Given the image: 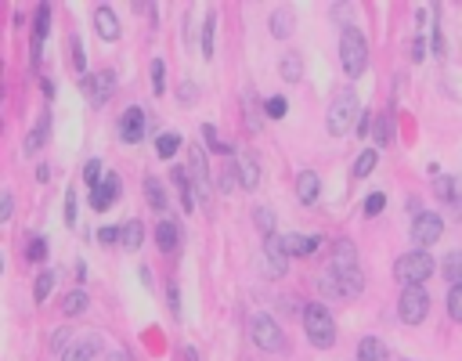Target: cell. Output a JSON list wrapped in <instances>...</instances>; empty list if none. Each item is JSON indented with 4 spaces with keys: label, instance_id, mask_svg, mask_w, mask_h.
<instances>
[{
    "label": "cell",
    "instance_id": "cell-14",
    "mask_svg": "<svg viewBox=\"0 0 462 361\" xmlns=\"http://www.w3.org/2000/svg\"><path fill=\"white\" fill-rule=\"evenodd\" d=\"M322 246V238H315V235H282V250L289 253V260L293 257H311L315 250Z\"/></svg>",
    "mask_w": 462,
    "mask_h": 361
},
{
    "label": "cell",
    "instance_id": "cell-40",
    "mask_svg": "<svg viewBox=\"0 0 462 361\" xmlns=\"http://www.w3.org/2000/svg\"><path fill=\"white\" fill-rule=\"evenodd\" d=\"M166 307L174 311V318H181V289H177V282H174V279L166 282Z\"/></svg>",
    "mask_w": 462,
    "mask_h": 361
},
{
    "label": "cell",
    "instance_id": "cell-25",
    "mask_svg": "<svg viewBox=\"0 0 462 361\" xmlns=\"http://www.w3.org/2000/svg\"><path fill=\"white\" fill-rule=\"evenodd\" d=\"M390 137H394V116H390V112H379V116H376L372 141H376V148H383V145H390Z\"/></svg>",
    "mask_w": 462,
    "mask_h": 361
},
{
    "label": "cell",
    "instance_id": "cell-2",
    "mask_svg": "<svg viewBox=\"0 0 462 361\" xmlns=\"http://www.w3.org/2000/svg\"><path fill=\"white\" fill-rule=\"evenodd\" d=\"M430 275H434V257H430L426 250H412V253H401L394 264V279L401 282L405 289L412 286H423Z\"/></svg>",
    "mask_w": 462,
    "mask_h": 361
},
{
    "label": "cell",
    "instance_id": "cell-3",
    "mask_svg": "<svg viewBox=\"0 0 462 361\" xmlns=\"http://www.w3.org/2000/svg\"><path fill=\"white\" fill-rule=\"evenodd\" d=\"M303 329H307V340H311L318 350H329L336 343V322H332L329 307H322V304L303 307Z\"/></svg>",
    "mask_w": 462,
    "mask_h": 361
},
{
    "label": "cell",
    "instance_id": "cell-53",
    "mask_svg": "<svg viewBox=\"0 0 462 361\" xmlns=\"http://www.w3.org/2000/svg\"><path fill=\"white\" fill-rule=\"evenodd\" d=\"M109 361H130V354H127V350H123V347H116V350L109 354Z\"/></svg>",
    "mask_w": 462,
    "mask_h": 361
},
{
    "label": "cell",
    "instance_id": "cell-45",
    "mask_svg": "<svg viewBox=\"0 0 462 361\" xmlns=\"http://www.w3.org/2000/svg\"><path fill=\"white\" fill-rule=\"evenodd\" d=\"M177 98H181V105H192V102L199 98V87H195L192 80H184V83H181V90H177Z\"/></svg>",
    "mask_w": 462,
    "mask_h": 361
},
{
    "label": "cell",
    "instance_id": "cell-46",
    "mask_svg": "<svg viewBox=\"0 0 462 361\" xmlns=\"http://www.w3.org/2000/svg\"><path fill=\"white\" fill-rule=\"evenodd\" d=\"M98 243H102V246L123 243V228H112V224H109V228H102V231H98Z\"/></svg>",
    "mask_w": 462,
    "mask_h": 361
},
{
    "label": "cell",
    "instance_id": "cell-19",
    "mask_svg": "<svg viewBox=\"0 0 462 361\" xmlns=\"http://www.w3.org/2000/svg\"><path fill=\"white\" fill-rule=\"evenodd\" d=\"M156 246H159L163 253H174V250L181 246V228H177L174 221H163V224L156 228Z\"/></svg>",
    "mask_w": 462,
    "mask_h": 361
},
{
    "label": "cell",
    "instance_id": "cell-28",
    "mask_svg": "<svg viewBox=\"0 0 462 361\" xmlns=\"http://www.w3.org/2000/svg\"><path fill=\"white\" fill-rule=\"evenodd\" d=\"M47 130H51V116L44 112V116H40V123H37V130L25 137V152H37V148L47 141Z\"/></svg>",
    "mask_w": 462,
    "mask_h": 361
},
{
    "label": "cell",
    "instance_id": "cell-6",
    "mask_svg": "<svg viewBox=\"0 0 462 361\" xmlns=\"http://www.w3.org/2000/svg\"><path fill=\"white\" fill-rule=\"evenodd\" d=\"M80 90H83V98L95 105V109H102L112 94H116V73L112 69H98V73H87L83 80H80Z\"/></svg>",
    "mask_w": 462,
    "mask_h": 361
},
{
    "label": "cell",
    "instance_id": "cell-26",
    "mask_svg": "<svg viewBox=\"0 0 462 361\" xmlns=\"http://www.w3.org/2000/svg\"><path fill=\"white\" fill-rule=\"evenodd\" d=\"M181 145H184L181 134H159V141H156V156H159V159H174Z\"/></svg>",
    "mask_w": 462,
    "mask_h": 361
},
{
    "label": "cell",
    "instance_id": "cell-22",
    "mask_svg": "<svg viewBox=\"0 0 462 361\" xmlns=\"http://www.w3.org/2000/svg\"><path fill=\"white\" fill-rule=\"evenodd\" d=\"M95 354H98V340H76L61 354V361H95Z\"/></svg>",
    "mask_w": 462,
    "mask_h": 361
},
{
    "label": "cell",
    "instance_id": "cell-30",
    "mask_svg": "<svg viewBox=\"0 0 462 361\" xmlns=\"http://www.w3.org/2000/svg\"><path fill=\"white\" fill-rule=\"evenodd\" d=\"M141 243H145V228H141V221L123 224V246H127V250H138Z\"/></svg>",
    "mask_w": 462,
    "mask_h": 361
},
{
    "label": "cell",
    "instance_id": "cell-27",
    "mask_svg": "<svg viewBox=\"0 0 462 361\" xmlns=\"http://www.w3.org/2000/svg\"><path fill=\"white\" fill-rule=\"evenodd\" d=\"M376 163H379V152H376V148H365V152L358 156V163H354V177H358V180H365L368 173L376 170Z\"/></svg>",
    "mask_w": 462,
    "mask_h": 361
},
{
    "label": "cell",
    "instance_id": "cell-37",
    "mask_svg": "<svg viewBox=\"0 0 462 361\" xmlns=\"http://www.w3.org/2000/svg\"><path fill=\"white\" fill-rule=\"evenodd\" d=\"M444 275H448L451 286H462V253H451L444 260Z\"/></svg>",
    "mask_w": 462,
    "mask_h": 361
},
{
    "label": "cell",
    "instance_id": "cell-49",
    "mask_svg": "<svg viewBox=\"0 0 462 361\" xmlns=\"http://www.w3.org/2000/svg\"><path fill=\"white\" fill-rule=\"evenodd\" d=\"M11 209H15V199H11V192H4L0 195V221H11Z\"/></svg>",
    "mask_w": 462,
    "mask_h": 361
},
{
    "label": "cell",
    "instance_id": "cell-29",
    "mask_svg": "<svg viewBox=\"0 0 462 361\" xmlns=\"http://www.w3.org/2000/svg\"><path fill=\"white\" fill-rule=\"evenodd\" d=\"M202 137L209 141L213 152H221V156H231V152H235V145H228V141L217 134V127H213V123H206V127H202Z\"/></svg>",
    "mask_w": 462,
    "mask_h": 361
},
{
    "label": "cell",
    "instance_id": "cell-50",
    "mask_svg": "<svg viewBox=\"0 0 462 361\" xmlns=\"http://www.w3.org/2000/svg\"><path fill=\"white\" fill-rule=\"evenodd\" d=\"M66 343H69V329H58V333L51 336V347H54V350H61V354H66V350H69Z\"/></svg>",
    "mask_w": 462,
    "mask_h": 361
},
{
    "label": "cell",
    "instance_id": "cell-38",
    "mask_svg": "<svg viewBox=\"0 0 462 361\" xmlns=\"http://www.w3.org/2000/svg\"><path fill=\"white\" fill-rule=\"evenodd\" d=\"M235 185H238V170H235V166L228 163V166H224V170L217 173V192H224V195H228V192H231Z\"/></svg>",
    "mask_w": 462,
    "mask_h": 361
},
{
    "label": "cell",
    "instance_id": "cell-52",
    "mask_svg": "<svg viewBox=\"0 0 462 361\" xmlns=\"http://www.w3.org/2000/svg\"><path fill=\"white\" fill-rule=\"evenodd\" d=\"M347 15H351V8H344V4H336V8H332V18H336V22H344Z\"/></svg>",
    "mask_w": 462,
    "mask_h": 361
},
{
    "label": "cell",
    "instance_id": "cell-11",
    "mask_svg": "<svg viewBox=\"0 0 462 361\" xmlns=\"http://www.w3.org/2000/svg\"><path fill=\"white\" fill-rule=\"evenodd\" d=\"M332 275H347V271H358V246L351 238H336L332 243Z\"/></svg>",
    "mask_w": 462,
    "mask_h": 361
},
{
    "label": "cell",
    "instance_id": "cell-1",
    "mask_svg": "<svg viewBox=\"0 0 462 361\" xmlns=\"http://www.w3.org/2000/svg\"><path fill=\"white\" fill-rule=\"evenodd\" d=\"M340 66L351 80H358L368 66V44L358 25H344V33H340Z\"/></svg>",
    "mask_w": 462,
    "mask_h": 361
},
{
    "label": "cell",
    "instance_id": "cell-47",
    "mask_svg": "<svg viewBox=\"0 0 462 361\" xmlns=\"http://www.w3.org/2000/svg\"><path fill=\"white\" fill-rule=\"evenodd\" d=\"M66 224H69V228L76 224V188L66 192Z\"/></svg>",
    "mask_w": 462,
    "mask_h": 361
},
{
    "label": "cell",
    "instance_id": "cell-48",
    "mask_svg": "<svg viewBox=\"0 0 462 361\" xmlns=\"http://www.w3.org/2000/svg\"><path fill=\"white\" fill-rule=\"evenodd\" d=\"M44 257H47V243L37 235L33 243H29V260H44Z\"/></svg>",
    "mask_w": 462,
    "mask_h": 361
},
{
    "label": "cell",
    "instance_id": "cell-51",
    "mask_svg": "<svg viewBox=\"0 0 462 361\" xmlns=\"http://www.w3.org/2000/svg\"><path fill=\"white\" fill-rule=\"evenodd\" d=\"M426 58V47H423V37H415L412 40V62H423Z\"/></svg>",
    "mask_w": 462,
    "mask_h": 361
},
{
    "label": "cell",
    "instance_id": "cell-7",
    "mask_svg": "<svg viewBox=\"0 0 462 361\" xmlns=\"http://www.w3.org/2000/svg\"><path fill=\"white\" fill-rule=\"evenodd\" d=\"M397 314H401L405 325H423L426 314H430V296L423 286H412V289H401V300H397Z\"/></svg>",
    "mask_w": 462,
    "mask_h": 361
},
{
    "label": "cell",
    "instance_id": "cell-10",
    "mask_svg": "<svg viewBox=\"0 0 462 361\" xmlns=\"http://www.w3.org/2000/svg\"><path fill=\"white\" fill-rule=\"evenodd\" d=\"M264 250H267V275L271 279H282L286 271H289V253L282 250V235L274 231L264 238Z\"/></svg>",
    "mask_w": 462,
    "mask_h": 361
},
{
    "label": "cell",
    "instance_id": "cell-4",
    "mask_svg": "<svg viewBox=\"0 0 462 361\" xmlns=\"http://www.w3.org/2000/svg\"><path fill=\"white\" fill-rule=\"evenodd\" d=\"M361 119V105H358V94L354 90H340L329 105V134L332 137H344L354 123Z\"/></svg>",
    "mask_w": 462,
    "mask_h": 361
},
{
    "label": "cell",
    "instance_id": "cell-24",
    "mask_svg": "<svg viewBox=\"0 0 462 361\" xmlns=\"http://www.w3.org/2000/svg\"><path fill=\"white\" fill-rule=\"evenodd\" d=\"M145 195H148V206H152V209H166V206H170L159 177H145Z\"/></svg>",
    "mask_w": 462,
    "mask_h": 361
},
{
    "label": "cell",
    "instance_id": "cell-9",
    "mask_svg": "<svg viewBox=\"0 0 462 361\" xmlns=\"http://www.w3.org/2000/svg\"><path fill=\"white\" fill-rule=\"evenodd\" d=\"M145 130H148V112H145V109L130 105L127 112L119 116V137L127 141V145H138V141L145 137Z\"/></svg>",
    "mask_w": 462,
    "mask_h": 361
},
{
    "label": "cell",
    "instance_id": "cell-55",
    "mask_svg": "<svg viewBox=\"0 0 462 361\" xmlns=\"http://www.w3.org/2000/svg\"><path fill=\"white\" fill-rule=\"evenodd\" d=\"M47 177H51V166H37V180H40V185H44Z\"/></svg>",
    "mask_w": 462,
    "mask_h": 361
},
{
    "label": "cell",
    "instance_id": "cell-33",
    "mask_svg": "<svg viewBox=\"0 0 462 361\" xmlns=\"http://www.w3.org/2000/svg\"><path fill=\"white\" fill-rule=\"evenodd\" d=\"M54 271H40V279H37V289H33V296H37V304H44V300L51 296V289H54Z\"/></svg>",
    "mask_w": 462,
    "mask_h": 361
},
{
    "label": "cell",
    "instance_id": "cell-35",
    "mask_svg": "<svg viewBox=\"0 0 462 361\" xmlns=\"http://www.w3.org/2000/svg\"><path fill=\"white\" fill-rule=\"evenodd\" d=\"M152 94H166V69H163V58L152 62Z\"/></svg>",
    "mask_w": 462,
    "mask_h": 361
},
{
    "label": "cell",
    "instance_id": "cell-5",
    "mask_svg": "<svg viewBox=\"0 0 462 361\" xmlns=\"http://www.w3.org/2000/svg\"><path fill=\"white\" fill-rule=\"evenodd\" d=\"M250 340L267 350V354H282L286 350V333L279 329V322H274L271 314H253L250 318Z\"/></svg>",
    "mask_w": 462,
    "mask_h": 361
},
{
    "label": "cell",
    "instance_id": "cell-34",
    "mask_svg": "<svg viewBox=\"0 0 462 361\" xmlns=\"http://www.w3.org/2000/svg\"><path fill=\"white\" fill-rule=\"evenodd\" d=\"M83 180H87V188L95 192V188H102V163L98 159H87V166H83Z\"/></svg>",
    "mask_w": 462,
    "mask_h": 361
},
{
    "label": "cell",
    "instance_id": "cell-32",
    "mask_svg": "<svg viewBox=\"0 0 462 361\" xmlns=\"http://www.w3.org/2000/svg\"><path fill=\"white\" fill-rule=\"evenodd\" d=\"M213 29H217V11H209L202 25V58H213Z\"/></svg>",
    "mask_w": 462,
    "mask_h": 361
},
{
    "label": "cell",
    "instance_id": "cell-17",
    "mask_svg": "<svg viewBox=\"0 0 462 361\" xmlns=\"http://www.w3.org/2000/svg\"><path fill=\"white\" fill-rule=\"evenodd\" d=\"M95 29H98V37H102V40H109V44H112V40H119V18H116V11L102 4V8L95 11Z\"/></svg>",
    "mask_w": 462,
    "mask_h": 361
},
{
    "label": "cell",
    "instance_id": "cell-21",
    "mask_svg": "<svg viewBox=\"0 0 462 361\" xmlns=\"http://www.w3.org/2000/svg\"><path fill=\"white\" fill-rule=\"evenodd\" d=\"M47 33H51V4H40L37 8V18H33V37H37V62H40V47H44V40H47Z\"/></svg>",
    "mask_w": 462,
    "mask_h": 361
},
{
    "label": "cell",
    "instance_id": "cell-15",
    "mask_svg": "<svg viewBox=\"0 0 462 361\" xmlns=\"http://www.w3.org/2000/svg\"><path fill=\"white\" fill-rule=\"evenodd\" d=\"M235 170H238V185H242L245 192H253V188L260 185V166H257V159H253L250 152H238Z\"/></svg>",
    "mask_w": 462,
    "mask_h": 361
},
{
    "label": "cell",
    "instance_id": "cell-16",
    "mask_svg": "<svg viewBox=\"0 0 462 361\" xmlns=\"http://www.w3.org/2000/svg\"><path fill=\"white\" fill-rule=\"evenodd\" d=\"M318 192H322L318 173H315V170H300V177H296V195H300V202H303V206H315V202H318Z\"/></svg>",
    "mask_w": 462,
    "mask_h": 361
},
{
    "label": "cell",
    "instance_id": "cell-42",
    "mask_svg": "<svg viewBox=\"0 0 462 361\" xmlns=\"http://www.w3.org/2000/svg\"><path fill=\"white\" fill-rule=\"evenodd\" d=\"M451 195H455V177H437V199L441 202H451Z\"/></svg>",
    "mask_w": 462,
    "mask_h": 361
},
{
    "label": "cell",
    "instance_id": "cell-43",
    "mask_svg": "<svg viewBox=\"0 0 462 361\" xmlns=\"http://www.w3.org/2000/svg\"><path fill=\"white\" fill-rule=\"evenodd\" d=\"M69 51H73V69L83 73V69H87V58H83V44H80V37L69 40Z\"/></svg>",
    "mask_w": 462,
    "mask_h": 361
},
{
    "label": "cell",
    "instance_id": "cell-31",
    "mask_svg": "<svg viewBox=\"0 0 462 361\" xmlns=\"http://www.w3.org/2000/svg\"><path fill=\"white\" fill-rule=\"evenodd\" d=\"M83 307H87V289H73L66 300H61V311H66L69 318H73V314H80Z\"/></svg>",
    "mask_w": 462,
    "mask_h": 361
},
{
    "label": "cell",
    "instance_id": "cell-36",
    "mask_svg": "<svg viewBox=\"0 0 462 361\" xmlns=\"http://www.w3.org/2000/svg\"><path fill=\"white\" fill-rule=\"evenodd\" d=\"M253 221H257V228L264 231V238L274 235V214H271L267 206H257V209H253Z\"/></svg>",
    "mask_w": 462,
    "mask_h": 361
},
{
    "label": "cell",
    "instance_id": "cell-54",
    "mask_svg": "<svg viewBox=\"0 0 462 361\" xmlns=\"http://www.w3.org/2000/svg\"><path fill=\"white\" fill-rule=\"evenodd\" d=\"M368 116H372V112H361V119H358V134H368Z\"/></svg>",
    "mask_w": 462,
    "mask_h": 361
},
{
    "label": "cell",
    "instance_id": "cell-18",
    "mask_svg": "<svg viewBox=\"0 0 462 361\" xmlns=\"http://www.w3.org/2000/svg\"><path fill=\"white\" fill-rule=\"evenodd\" d=\"M293 25H296V15H293L289 8H274V11H271V37L286 40V37L293 33Z\"/></svg>",
    "mask_w": 462,
    "mask_h": 361
},
{
    "label": "cell",
    "instance_id": "cell-44",
    "mask_svg": "<svg viewBox=\"0 0 462 361\" xmlns=\"http://www.w3.org/2000/svg\"><path fill=\"white\" fill-rule=\"evenodd\" d=\"M286 109H289V105H286V98H267V102H264V112H267L271 119H282V116H286Z\"/></svg>",
    "mask_w": 462,
    "mask_h": 361
},
{
    "label": "cell",
    "instance_id": "cell-41",
    "mask_svg": "<svg viewBox=\"0 0 462 361\" xmlns=\"http://www.w3.org/2000/svg\"><path fill=\"white\" fill-rule=\"evenodd\" d=\"M383 206H387V195H383V192H372V195L365 199V214L376 217V214H383Z\"/></svg>",
    "mask_w": 462,
    "mask_h": 361
},
{
    "label": "cell",
    "instance_id": "cell-56",
    "mask_svg": "<svg viewBox=\"0 0 462 361\" xmlns=\"http://www.w3.org/2000/svg\"><path fill=\"white\" fill-rule=\"evenodd\" d=\"M184 357H188V361H199V354H195L192 347H188V350H184Z\"/></svg>",
    "mask_w": 462,
    "mask_h": 361
},
{
    "label": "cell",
    "instance_id": "cell-13",
    "mask_svg": "<svg viewBox=\"0 0 462 361\" xmlns=\"http://www.w3.org/2000/svg\"><path fill=\"white\" fill-rule=\"evenodd\" d=\"M188 177L195 185V195L206 202V185H209V166H206V152L202 148H192V163H188Z\"/></svg>",
    "mask_w": 462,
    "mask_h": 361
},
{
    "label": "cell",
    "instance_id": "cell-23",
    "mask_svg": "<svg viewBox=\"0 0 462 361\" xmlns=\"http://www.w3.org/2000/svg\"><path fill=\"white\" fill-rule=\"evenodd\" d=\"M279 73H282L286 83H300L303 80V58L300 54H286L282 62H279Z\"/></svg>",
    "mask_w": 462,
    "mask_h": 361
},
{
    "label": "cell",
    "instance_id": "cell-20",
    "mask_svg": "<svg viewBox=\"0 0 462 361\" xmlns=\"http://www.w3.org/2000/svg\"><path fill=\"white\" fill-rule=\"evenodd\" d=\"M358 361H390V350L383 347V340L365 336V340L358 343Z\"/></svg>",
    "mask_w": 462,
    "mask_h": 361
},
{
    "label": "cell",
    "instance_id": "cell-8",
    "mask_svg": "<svg viewBox=\"0 0 462 361\" xmlns=\"http://www.w3.org/2000/svg\"><path fill=\"white\" fill-rule=\"evenodd\" d=\"M441 235H444V221H441V214H434V209H423V214H415V221H412V238H415V246H419V250L434 246Z\"/></svg>",
    "mask_w": 462,
    "mask_h": 361
},
{
    "label": "cell",
    "instance_id": "cell-12",
    "mask_svg": "<svg viewBox=\"0 0 462 361\" xmlns=\"http://www.w3.org/2000/svg\"><path fill=\"white\" fill-rule=\"evenodd\" d=\"M119 192H123V180H119V173H105L102 188H95V192H90V206H95V209H109V206L119 199Z\"/></svg>",
    "mask_w": 462,
    "mask_h": 361
},
{
    "label": "cell",
    "instance_id": "cell-39",
    "mask_svg": "<svg viewBox=\"0 0 462 361\" xmlns=\"http://www.w3.org/2000/svg\"><path fill=\"white\" fill-rule=\"evenodd\" d=\"M448 314H451V322H462V286L448 289Z\"/></svg>",
    "mask_w": 462,
    "mask_h": 361
}]
</instances>
